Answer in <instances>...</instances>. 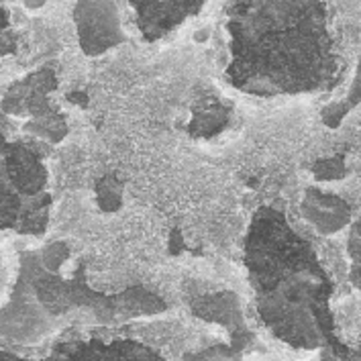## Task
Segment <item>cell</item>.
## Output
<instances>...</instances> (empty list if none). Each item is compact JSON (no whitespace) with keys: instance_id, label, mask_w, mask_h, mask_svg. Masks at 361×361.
<instances>
[{"instance_id":"2","label":"cell","mask_w":361,"mask_h":361,"mask_svg":"<svg viewBox=\"0 0 361 361\" xmlns=\"http://www.w3.org/2000/svg\"><path fill=\"white\" fill-rule=\"evenodd\" d=\"M351 253H353V259H355V274H353V280H355V284L361 286V227H355V231H353Z\"/></svg>"},{"instance_id":"1","label":"cell","mask_w":361,"mask_h":361,"mask_svg":"<svg viewBox=\"0 0 361 361\" xmlns=\"http://www.w3.org/2000/svg\"><path fill=\"white\" fill-rule=\"evenodd\" d=\"M305 212L321 233H335L349 221V210L345 202L317 190L306 192Z\"/></svg>"}]
</instances>
